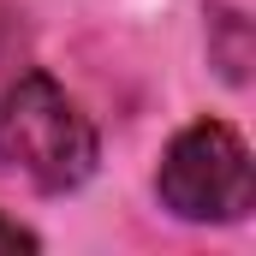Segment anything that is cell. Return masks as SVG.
<instances>
[{
	"label": "cell",
	"instance_id": "obj_3",
	"mask_svg": "<svg viewBox=\"0 0 256 256\" xmlns=\"http://www.w3.org/2000/svg\"><path fill=\"white\" fill-rule=\"evenodd\" d=\"M202 18H208V66H214L232 90H244V84H250V60H256L250 18H244L238 6H226V0H214Z\"/></svg>",
	"mask_w": 256,
	"mask_h": 256
},
{
	"label": "cell",
	"instance_id": "obj_2",
	"mask_svg": "<svg viewBox=\"0 0 256 256\" xmlns=\"http://www.w3.org/2000/svg\"><path fill=\"white\" fill-rule=\"evenodd\" d=\"M155 196L173 220L191 226H238L256 208V161L250 143L232 120L202 114L191 126H179L161 149L155 167Z\"/></svg>",
	"mask_w": 256,
	"mask_h": 256
},
{
	"label": "cell",
	"instance_id": "obj_4",
	"mask_svg": "<svg viewBox=\"0 0 256 256\" xmlns=\"http://www.w3.org/2000/svg\"><path fill=\"white\" fill-rule=\"evenodd\" d=\"M36 256L42 250V232H36V226H24V220H12V214H6V208H0V256Z\"/></svg>",
	"mask_w": 256,
	"mask_h": 256
},
{
	"label": "cell",
	"instance_id": "obj_1",
	"mask_svg": "<svg viewBox=\"0 0 256 256\" xmlns=\"http://www.w3.org/2000/svg\"><path fill=\"white\" fill-rule=\"evenodd\" d=\"M18 42L24 30L0 18V173L24 179L42 196H66L96 179L102 137L90 114L66 96V84Z\"/></svg>",
	"mask_w": 256,
	"mask_h": 256
}]
</instances>
